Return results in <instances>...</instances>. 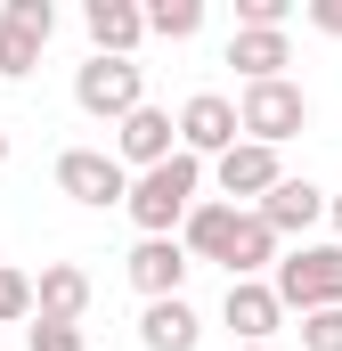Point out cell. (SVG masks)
I'll use <instances>...</instances> for the list:
<instances>
[{
  "label": "cell",
  "mask_w": 342,
  "mask_h": 351,
  "mask_svg": "<svg viewBox=\"0 0 342 351\" xmlns=\"http://www.w3.org/2000/svg\"><path fill=\"white\" fill-rule=\"evenodd\" d=\"M196 188H204V164H196V156H163L155 172H131L122 213L139 221V237H179V221H187Z\"/></svg>",
  "instance_id": "1"
},
{
  "label": "cell",
  "mask_w": 342,
  "mask_h": 351,
  "mask_svg": "<svg viewBox=\"0 0 342 351\" xmlns=\"http://www.w3.org/2000/svg\"><path fill=\"white\" fill-rule=\"evenodd\" d=\"M269 294H277V311H342V245H293V254H277L269 269Z\"/></svg>",
  "instance_id": "2"
},
{
  "label": "cell",
  "mask_w": 342,
  "mask_h": 351,
  "mask_svg": "<svg viewBox=\"0 0 342 351\" xmlns=\"http://www.w3.org/2000/svg\"><path fill=\"white\" fill-rule=\"evenodd\" d=\"M302 123H310V98H302L293 82H245V98H237V139L285 147Z\"/></svg>",
  "instance_id": "3"
},
{
  "label": "cell",
  "mask_w": 342,
  "mask_h": 351,
  "mask_svg": "<svg viewBox=\"0 0 342 351\" xmlns=\"http://www.w3.org/2000/svg\"><path fill=\"white\" fill-rule=\"evenodd\" d=\"M74 106L98 114V123L139 114V106H147V74H139V58H90L82 74H74Z\"/></svg>",
  "instance_id": "4"
},
{
  "label": "cell",
  "mask_w": 342,
  "mask_h": 351,
  "mask_svg": "<svg viewBox=\"0 0 342 351\" xmlns=\"http://www.w3.org/2000/svg\"><path fill=\"white\" fill-rule=\"evenodd\" d=\"M57 188H66L74 204H90V213H106V204L131 196V172H122L106 147H66V156H57Z\"/></svg>",
  "instance_id": "5"
},
{
  "label": "cell",
  "mask_w": 342,
  "mask_h": 351,
  "mask_svg": "<svg viewBox=\"0 0 342 351\" xmlns=\"http://www.w3.org/2000/svg\"><path fill=\"white\" fill-rule=\"evenodd\" d=\"M171 131H179V156H196V164H204V156H228V147H237V98L196 90V98L179 106Z\"/></svg>",
  "instance_id": "6"
},
{
  "label": "cell",
  "mask_w": 342,
  "mask_h": 351,
  "mask_svg": "<svg viewBox=\"0 0 342 351\" xmlns=\"http://www.w3.org/2000/svg\"><path fill=\"white\" fill-rule=\"evenodd\" d=\"M163 156H179V131H171L163 106H139V114L114 123V164H122V172H155Z\"/></svg>",
  "instance_id": "7"
},
{
  "label": "cell",
  "mask_w": 342,
  "mask_h": 351,
  "mask_svg": "<svg viewBox=\"0 0 342 351\" xmlns=\"http://www.w3.org/2000/svg\"><path fill=\"white\" fill-rule=\"evenodd\" d=\"M261 221H269V237H310V229H318V221H326V188H318V180H277V188H269V196H261L253 204Z\"/></svg>",
  "instance_id": "8"
},
{
  "label": "cell",
  "mask_w": 342,
  "mask_h": 351,
  "mask_svg": "<svg viewBox=\"0 0 342 351\" xmlns=\"http://www.w3.org/2000/svg\"><path fill=\"white\" fill-rule=\"evenodd\" d=\"M212 180H220V204H237V196H269L277 180H285V164H277V147H253V139H237L228 156H212Z\"/></svg>",
  "instance_id": "9"
},
{
  "label": "cell",
  "mask_w": 342,
  "mask_h": 351,
  "mask_svg": "<svg viewBox=\"0 0 342 351\" xmlns=\"http://www.w3.org/2000/svg\"><path fill=\"white\" fill-rule=\"evenodd\" d=\"M131 286H139V294H147V302H171V294H179V286H187V254H179V237H139V245H131Z\"/></svg>",
  "instance_id": "10"
},
{
  "label": "cell",
  "mask_w": 342,
  "mask_h": 351,
  "mask_svg": "<svg viewBox=\"0 0 342 351\" xmlns=\"http://www.w3.org/2000/svg\"><path fill=\"white\" fill-rule=\"evenodd\" d=\"M220 319L237 327V343H269V335L285 327V311H277L269 278H228V302H220Z\"/></svg>",
  "instance_id": "11"
},
{
  "label": "cell",
  "mask_w": 342,
  "mask_h": 351,
  "mask_svg": "<svg viewBox=\"0 0 342 351\" xmlns=\"http://www.w3.org/2000/svg\"><path fill=\"white\" fill-rule=\"evenodd\" d=\"M90 25V58H131L139 41H147V16H139V0H90L82 8Z\"/></svg>",
  "instance_id": "12"
},
{
  "label": "cell",
  "mask_w": 342,
  "mask_h": 351,
  "mask_svg": "<svg viewBox=\"0 0 342 351\" xmlns=\"http://www.w3.org/2000/svg\"><path fill=\"white\" fill-rule=\"evenodd\" d=\"M82 311H90V269L49 262L41 286H33V319H74V327H82Z\"/></svg>",
  "instance_id": "13"
},
{
  "label": "cell",
  "mask_w": 342,
  "mask_h": 351,
  "mask_svg": "<svg viewBox=\"0 0 342 351\" xmlns=\"http://www.w3.org/2000/svg\"><path fill=\"white\" fill-rule=\"evenodd\" d=\"M139 343L147 351H196L204 343V319H196L179 294H171V302H147V311H139Z\"/></svg>",
  "instance_id": "14"
},
{
  "label": "cell",
  "mask_w": 342,
  "mask_h": 351,
  "mask_svg": "<svg viewBox=\"0 0 342 351\" xmlns=\"http://www.w3.org/2000/svg\"><path fill=\"white\" fill-rule=\"evenodd\" d=\"M228 229H237V204H220V196L204 204V196H196V204H187V221H179V254H187V262H220Z\"/></svg>",
  "instance_id": "15"
},
{
  "label": "cell",
  "mask_w": 342,
  "mask_h": 351,
  "mask_svg": "<svg viewBox=\"0 0 342 351\" xmlns=\"http://www.w3.org/2000/svg\"><path fill=\"white\" fill-rule=\"evenodd\" d=\"M220 269H228V278H261V269H277V237H269L261 213H237V229H228V245H220Z\"/></svg>",
  "instance_id": "16"
},
{
  "label": "cell",
  "mask_w": 342,
  "mask_h": 351,
  "mask_svg": "<svg viewBox=\"0 0 342 351\" xmlns=\"http://www.w3.org/2000/svg\"><path fill=\"white\" fill-rule=\"evenodd\" d=\"M228 66H237L245 82H285L293 41H285V33H228Z\"/></svg>",
  "instance_id": "17"
},
{
  "label": "cell",
  "mask_w": 342,
  "mask_h": 351,
  "mask_svg": "<svg viewBox=\"0 0 342 351\" xmlns=\"http://www.w3.org/2000/svg\"><path fill=\"white\" fill-rule=\"evenodd\" d=\"M139 16H147L155 41H196V33H204V0H155V8H139Z\"/></svg>",
  "instance_id": "18"
},
{
  "label": "cell",
  "mask_w": 342,
  "mask_h": 351,
  "mask_svg": "<svg viewBox=\"0 0 342 351\" xmlns=\"http://www.w3.org/2000/svg\"><path fill=\"white\" fill-rule=\"evenodd\" d=\"M41 49H49L41 33H25V25H8V16H0V74H8V82H25V74L41 66Z\"/></svg>",
  "instance_id": "19"
},
{
  "label": "cell",
  "mask_w": 342,
  "mask_h": 351,
  "mask_svg": "<svg viewBox=\"0 0 342 351\" xmlns=\"http://www.w3.org/2000/svg\"><path fill=\"white\" fill-rule=\"evenodd\" d=\"M25 351H90V335L74 319H33V327H25Z\"/></svg>",
  "instance_id": "20"
},
{
  "label": "cell",
  "mask_w": 342,
  "mask_h": 351,
  "mask_svg": "<svg viewBox=\"0 0 342 351\" xmlns=\"http://www.w3.org/2000/svg\"><path fill=\"white\" fill-rule=\"evenodd\" d=\"M16 319H33V278L0 262V327H16Z\"/></svg>",
  "instance_id": "21"
},
{
  "label": "cell",
  "mask_w": 342,
  "mask_h": 351,
  "mask_svg": "<svg viewBox=\"0 0 342 351\" xmlns=\"http://www.w3.org/2000/svg\"><path fill=\"white\" fill-rule=\"evenodd\" d=\"M302 351H342V311H310L302 319Z\"/></svg>",
  "instance_id": "22"
},
{
  "label": "cell",
  "mask_w": 342,
  "mask_h": 351,
  "mask_svg": "<svg viewBox=\"0 0 342 351\" xmlns=\"http://www.w3.org/2000/svg\"><path fill=\"white\" fill-rule=\"evenodd\" d=\"M0 16H8V25H25V33H41V41L57 33V8H49V0H8Z\"/></svg>",
  "instance_id": "23"
},
{
  "label": "cell",
  "mask_w": 342,
  "mask_h": 351,
  "mask_svg": "<svg viewBox=\"0 0 342 351\" xmlns=\"http://www.w3.org/2000/svg\"><path fill=\"white\" fill-rule=\"evenodd\" d=\"M302 16H310V25H318V33H334V41H342V0H310V8H302Z\"/></svg>",
  "instance_id": "24"
},
{
  "label": "cell",
  "mask_w": 342,
  "mask_h": 351,
  "mask_svg": "<svg viewBox=\"0 0 342 351\" xmlns=\"http://www.w3.org/2000/svg\"><path fill=\"white\" fill-rule=\"evenodd\" d=\"M326 213H334V229H342V196H326ZM334 245H342V237H334Z\"/></svg>",
  "instance_id": "25"
},
{
  "label": "cell",
  "mask_w": 342,
  "mask_h": 351,
  "mask_svg": "<svg viewBox=\"0 0 342 351\" xmlns=\"http://www.w3.org/2000/svg\"><path fill=\"white\" fill-rule=\"evenodd\" d=\"M0 164H8V123H0Z\"/></svg>",
  "instance_id": "26"
},
{
  "label": "cell",
  "mask_w": 342,
  "mask_h": 351,
  "mask_svg": "<svg viewBox=\"0 0 342 351\" xmlns=\"http://www.w3.org/2000/svg\"><path fill=\"white\" fill-rule=\"evenodd\" d=\"M245 351H277V343H245Z\"/></svg>",
  "instance_id": "27"
}]
</instances>
